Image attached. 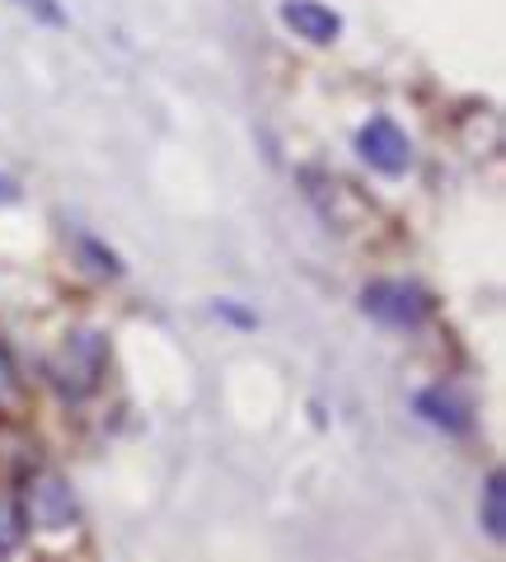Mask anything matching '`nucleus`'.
Here are the masks:
<instances>
[{"instance_id":"nucleus-1","label":"nucleus","mask_w":506,"mask_h":562,"mask_svg":"<svg viewBox=\"0 0 506 562\" xmlns=\"http://www.w3.org/2000/svg\"><path fill=\"white\" fill-rule=\"evenodd\" d=\"M103 366H109V342L99 338V333L80 328L66 338V347L57 351V361H52V384L61 390V398H90L99 384H103Z\"/></svg>"},{"instance_id":"nucleus-2","label":"nucleus","mask_w":506,"mask_h":562,"mask_svg":"<svg viewBox=\"0 0 506 562\" xmlns=\"http://www.w3.org/2000/svg\"><path fill=\"white\" fill-rule=\"evenodd\" d=\"M361 310L385 328H423L431 314V295L413 281H371L361 291Z\"/></svg>"},{"instance_id":"nucleus-3","label":"nucleus","mask_w":506,"mask_h":562,"mask_svg":"<svg viewBox=\"0 0 506 562\" xmlns=\"http://www.w3.org/2000/svg\"><path fill=\"white\" fill-rule=\"evenodd\" d=\"M357 150H361V160L375 173H385V179H398V173H408V165H413V146H408V136L394 117L366 122L361 136H357Z\"/></svg>"},{"instance_id":"nucleus-4","label":"nucleus","mask_w":506,"mask_h":562,"mask_svg":"<svg viewBox=\"0 0 506 562\" xmlns=\"http://www.w3.org/2000/svg\"><path fill=\"white\" fill-rule=\"evenodd\" d=\"M29 520L47 535H61V530H76V492L66 487V479L57 473H43L33 479L29 487Z\"/></svg>"},{"instance_id":"nucleus-5","label":"nucleus","mask_w":506,"mask_h":562,"mask_svg":"<svg viewBox=\"0 0 506 562\" xmlns=\"http://www.w3.org/2000/svg\"><path fill=\"white\" fill-rule=\"evenodd\" d=\"M417 413H423L431 427H441L450 436H464L474 427V413H469V403L450 390V384H431V390L417 394Z\"/></svg>"},{"instance_id":"nucleus-6","label":"nucleus","mask_w":506,"mask_h":562,"mask_svg":"<svg viewBox=\"0 0 506 562\" xmlns=\"http://www.w3.org/2000/svg\"><path fill=\"white\" fill-rule=\"evenodd\" d=\"M282 20H286V29H295V38H305V43H334L342 33V20L328 5H319V0H286Z\"/></svg>"},{"instance_id":"nucleus-7","label":"nucleus","mask_w":506,"mask_h":562,"mask_svg":"<svg viewBox=\"0 0 506 562\" xmlns=\"http://www.w3.org/2000/svg\"><path fill=\"white\" fill-rule=\"evenodd\" d=\"M479 516H483L487 539L502 543V539H506V483H502L497 469L487 473V483H483V506H479Z\"/></svg>"},{"instance_id":"nucleus-8","label":"nucleus","mask_w":506,"mask_h":562,"mask_svg":"<svg viewBox=\"0 0 506 562\" xmlns=\"http://www.w3.org/2000/svg\"><path fill=\"white\" fill-rule=\"evenodd\" d=\"M24 403V380H20V366H14L5 338H0V413H20Z\"/></svg>"},{"instance_id":"nucleus-9","label":"nucleus","mask_w":506,"mask_h":562,"mask_svg":"<svg viewBox=\"0 0 506 562\" xmlns=\"http://www.w3.org/2000/svg\"><path fill=\"white\" fill-rule=\"evenodd\" d=\"M29 535V516H24V506L20 502H0V553H14L24 543Z\"/></svg>"},{"instance_id":"nucleus-10","label":"nucleus","mask_w":506,"mask_h":562,"mask_svg":"<svg viewBox=\"0 0 506 562\" xmlns=\"http://www.w3.org/2000/svg\"><path fill=\"white\" fill-rule=\"evenodd\" d=\"M20 10H29L38 24H66V10L57 5V0H14Z\"/></svg>"},{"instance_id":"nucleus-11","label":"nucleus","mask_w":506,"mask_h":562,"mask_svg":"<svg viewBox=\"0 0 506 562\" xmlns=\"http://www.w3.org/2000/svg\"><path fill=\"white\" fill-rule=\"evenodd\" d=\"M80 249H85V258H90V268L94 272H109V277H117L122 272V262H117V254H109V249H99L94 239H80Z\"/></svg>"},{"instance_id":"nucleus-12","label":"nucleus","mask_w":506,"mask_h":562,"mask_svg":"<svg viewBox=\"0 0 506 562\" xmlns=\"http://www.w3.org/2000/svg\"><path fill=\"white\" fill-rule=\"evenodd\" d=\"M10 202H20V183L0 173V206H10Z\"/></svg>"}]
</instances>
